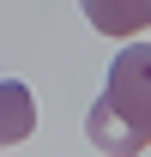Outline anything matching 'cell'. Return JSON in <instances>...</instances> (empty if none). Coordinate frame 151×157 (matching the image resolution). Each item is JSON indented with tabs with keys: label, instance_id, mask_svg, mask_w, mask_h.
I'll return each mask as SVG.
<instances>
[{
	"label": "cell",
	"instance_id": "6da1fadb",
	"mask_svg": "<svg viewBox=\"0 0 151 157\" xmlns=\"http://www.w3.org/2000/svg\"><path fill=\"white\" fill-rule=\"evenodd\" d=\"M85 139L103 157H139L151 145V42H127L109 60L103 97L85 115Z\"/></svg>",
	"mask_w": 151,
	"mask_h": 157
},
{
	"label": "cell",
	"instance_id": "3957f363",
	"mask_svg": "<svg viewBox=\"0 0 151 157\" xmlns=\"http://www.w3.org/2000/svg\"><path fill=\"white\" fill-rule=\"evenodd\" d=\"M30 127H37V97L24 91L18 78H0V145L30 139Z\"/></svg>",
	"mask_w": 151,
	"mask_h": 157
},
{
	"label": "cell",
	"instance_id": "7a4b0ae2",
	"mask_svg": "<svg viewBox=\"0 0 151 157\" xmlns=\"http://www.w3.org/2000/svg\"><path fill=\"white\" fill-rule=\"evenodd\" d=\"M91 30L103 36H133V30H151V0H79Z\"/></svg>",
	"mask_w": 151,
	"mask_h": 157
}]
</instances>
